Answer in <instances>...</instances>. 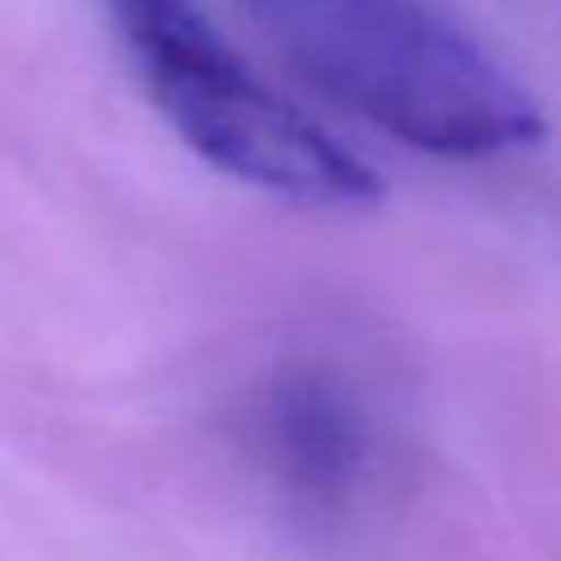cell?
<instances>
[{
  "label": "cell",
  "mask_w": 561,
  "mask_h": 561,
  "mask_svg": "<svg viewBox=\"0 0 561 561\" xmlns=\"http://www.w3.org/2000/svg\"><path fill=\"white\" fill-rule=\"evenodd\" d=\"M250 443L272 486L307 517L346 513L377 469V425L364 394L329 364H285L250 412Z\"/></svg>",
  "instance_id": "3957f363"
},
{
  "label": "cell",
  "mask_w": 561,
  "mask_h": 561,
  "mask_svg": "<svg viewBox=\"0 0 561 561\" xmlns=\"http://www.w3.org/2000/svg\"><path fill=\"white\" fill-rule=\"evenodd\" d=\"M105 4L149 101L202 162L298 206L381 202V175L263 83L193 0Z\"/></svg>",
  "instance_id": "7a4b0ae2"
},
{
  "label": "cell",
  "mask_w": 561,
  "mask_h": 561,
  "mask_svg": "<svg viewBox=\"0 0 561 561\" xmlns=\"http://www.w3.org/2000/svg\"><path fill=\"white\" fill-rule=\"evenodd\" d=\"M324 96L438 158H495L548 136L539 101L425 0H250Z\"/></svg>",
  "instance_id": "6da1fadb"
}]
</instances>
